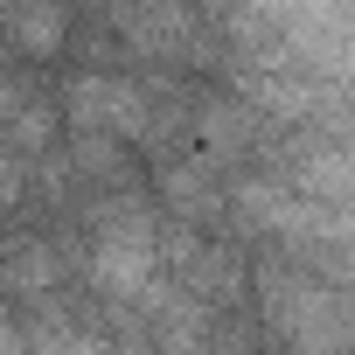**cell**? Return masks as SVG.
Instances as JSON below:
<instances>
[{
    "label": "cell",
    "mask_w": 355,
    "mask_h": 355,
    "mask_svg": "<svg viewBox=\"0 0 355 355\" xmlns=\"http://www.w3.org/2000/svg\"><path fill=\"white\" fill-rule=\"evenodd\" d=\"M153 258H160V237H153V216L139 202H119L105 223H98V251H91V272L119 293H139L153 279Z\"/></svg>",
    "instance_id": "1"
},
{
    "label": "cell",
    "mask_w": 355,
    "mask_h": 355,
    "mask_svg": "<svg viewBox=\"0 0 355 355\" xmlns=\"http://www.w3.org/2000/svg\"><path fill=\"white\" fill-rule=\"evenodd\" d=\"M70 105H77L84 125H105V132H139L146 112H153V98L139 84H125V77H77Z\"/></svg>",
    "instance_id": "2"
},
{
    "label": "cell",
    "mask_w": 355,
    "mask_h": 355,
    "mask_svg": "<svg viewBox=\"0 0 355 355\" xmlns=\"http://www.w3.org/2000/svg\"><path fill=\"white\" fill-rule=\"evenodd\" d=\"M0 355H21V334H15V320H8V306H0Z\"/></svg>",
    "instance_id": "3"
}]
</instances>
